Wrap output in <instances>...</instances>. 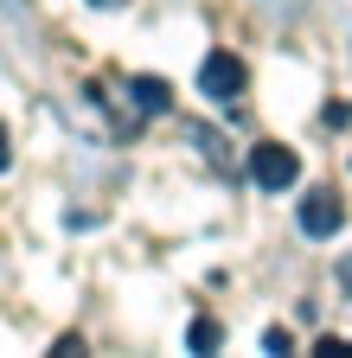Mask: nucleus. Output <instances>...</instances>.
I'll use <instances>...</instances> for the list:
<instances>
[{
	"instance_id": "f257e3e1",
	"label": "nucleus",
	"mask_w": 352,
	"mask_h": 358,
	"mask_svg": "<svg viewBox=\"0 0 352 358\" xmlns=\"http://www.w3.org/2000/svg\"><path fill=\"white\" fill-rule=\"evenodd\" d=\"M250 179H256L262 192H288L295 179H301V154L282 148V141H262V148L250 154Z\"/></svg>"
},
{
	"instance_id": "f03ea898",
	"label": "nucleus",
	"mask_w": 352,
	"mask_h": 358,
	"mask_svg": "<svg viewBox=\"0 0 352 358\" xmlns=\"http://www.w3.org/2000/svg\"><path fill=\"white\" fill-rule=\"evenodd\" d=\"M244 83H250V71H244V58H231V52H211V58L199 64V96H211V103H237Z\"/></svg>"
},
{
	"instance_id": "7ed1b4c3",
	"label": "nucleus",
	"mask_w": 352,
	"mask_h": 358,
	"mask_svg": "<svg viewBox=\"0 0 352 358\" xmlns=\"http://www.w3.org/2000/svg\"><path fill=\"white\" fill-rule=\"evenodd\" d=\"M339 224H346V199H339L333 186H321V192L301 199V231H307V237H333Z\"/></svg>"
},
{
	"instance_id": "20e7f679",
	"label": "nucleus",
	"mask_w": 352,
	"mask_h": 358,
	"mask_svg": "<svg viewBox=\"0 0 352 358\" xmlns=\"http://www.w3.org/2000/svg\"><path fill=\"white\" fill-rule=\"evenodd\" d=\"M135 103H141L148 115H160V109H167V83H160V77H135Z\"/></svg>"
},
{
	"instance_id": "39448f33",
	"label": "nucleus",
	"mask_w": 352,
	"mask_h": 358,
	"mask_svg": "<svg viewBox=\"0 0 352 358\" xmlns=\"http://www.w3.org/2000/svg\"><path fill=\"white\" fill-rule=\"evenodd\" d=\"M218 345V320H192V352H211Z\"/></svg>"
},
{
	"instance_id": "423d86ee",
	"label": "nucleus",
	"mask_w": 352,
	"mask_h": 358,
	"mask_svg": "<svg viewBox=\"0 0 352 358\" xmlns=\"http://www.w3.org/2000/svg\"><path fill=\"white\" fill-rule=\"evenodd\" d=\"M339 282H346V294H352V256H346V262H339Z\"/></svg>"
}]
</instances>
